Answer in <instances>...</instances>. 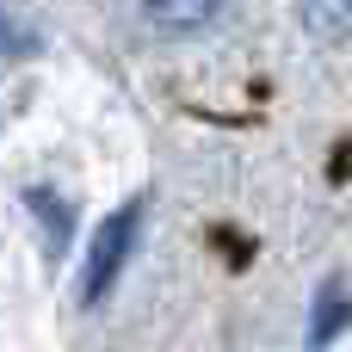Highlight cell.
<instances>
[{
  "instance_id": "obj_1",
  "label": "cell",
  "mask_w": 352,
  "mask_h": 352,
  "mask_svg": "<svg viewBox=\"0 0 352 352\" xmlns=\"http://www.w3.org/2000/svg\"><path fill=\"white\" fill-rule=\"evenodd\" d=\"M136 217H142V204H124L118 217H105L99 248H93V266H87V303H99V297L111 291V278L124 272V260H130V248H136Z\"/></svg>"
},
{
  "instance_id": "obj_2",
  "label": "cell",
  "mask_w": 352,
  "mask_h": 352,
  "mask_svg": "<svg viewBox=\"0 0 352 352\" xmlns=\"http://www.w3.org/2000/svg\"><path fill=\"white\" fill-rule=\"evenodd\" d=\"M136 6H142V19H148L155 31L179 37V31H198V25H210L223 0H136Z\"/></svg>"
},
{
  "instance_id": "obj_3",
  "label": "cell",
  "mask_w": 352,
  "mask_h": 352,
  "mask_svg": "<svg viewBox=\"0 0 352 352\" xmlns=\"http://www.w3.org/2000/svg\"><path fill=\"white\" fill-rule=\"evenodd\" d=\"M303 25L322 43H340V37H352V0H303Z\"/></svg>"
},
{
  "instance_id": "obj_4",
  "label": "cell",
  "mask_w": 352,
  "mask_h": 352,
  "mask_svg": "<svg viewBox=\"0 0 352 352\" xmlns=\"http://www.w3.org/2000/svg\"><path fill=\"white\" fill-rule=\"evenodd\" d=\"M340 322H352V297H340V291H328V297H322V309H316V346H328Z\"/></svg>"
},
{
  "instance_id": "obj_5",
  "label": "cell",
  "mask_w": 352,
  "mask_h": 352,
  "mask_svg": "<svg viewBox=\"0 0 352 352\" xmlns=\"http://www.w3.org/2000/svg\"><path fill=\"white\" fill-rule=\"evenodd\" d=\"M37 210H43V248H50V254H62V248H68V210H62V204H50L43 192H37Z\"/></svg>"
}]
</instances>
